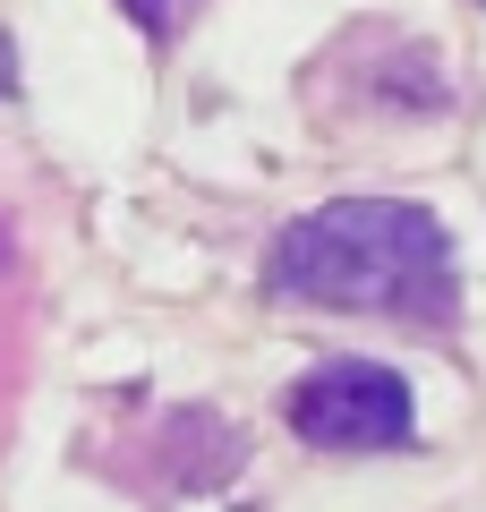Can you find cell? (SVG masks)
<instances>
[{
    "instance_id": "cell-1",
    "label": "cell",
    "mask_w": 486,
    "mask_h": 512,
    "mask_svg": "<svg viewBox=\"0 0 486 512\" xmlns=\"http://www.w3.org/2000/svg\"><path fill=\"white\" fill-rule=\"evenodd\" d=\"M273 291L316 308H376V316H452V239L427 205L342 197L316 205L273 248Z\"/></svg>"
},
{
    "instance_id": "cell-2",
    "label": "cell",
    "mask_w": 486,
    "mask_h": 512,
    "mask_svg": "<svg viewBox=\"0 0 486 512\" xmlns=\"http://www.w3.org/2000/svg\"><path fill=\"white\" fill-rule=\"evenodd\" d=\"M290 427L324 453H384L410 444V384L376 359H333L290 393Z\"/></svg>"
},
{
    "instance_id": "cell-3",
    "label": "cell",
    "mask_w": 486,
    "mask_h": 512,
    "mask_svg": "<svg viewBox=\"0 0 486 512\" xmlns=\"http://www.w3.org/2000/svg\"><path fill=\"white\" fill-rule=\"evenodd\" d=\"M128 9H137V18H145V26H154V18H162V9H171V0H128Z\"/></svg>"
},
{
    "instance_id": "cell-4",
    "label": "cell",
    "mask_w": 486,
    "mask_h": 512,
    "mask_svg": "<svg viewBox=\"0 0 486 512\" xmlns=\"http://www.w3.org/2000/svg\"><path fill=\"white\" fill-rule=\"evenodd\" d=\"M9 77H18V69H9V35H0V94H9Z\"/></svg>"
}]
</instances>
